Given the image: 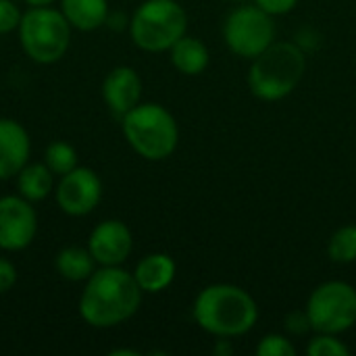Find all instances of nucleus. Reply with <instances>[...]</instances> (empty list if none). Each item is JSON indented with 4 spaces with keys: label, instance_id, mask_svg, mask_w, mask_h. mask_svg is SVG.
I'll return each instance as SVG.
<instances>
[{
    "label": "nucleus",
    "instance_id": "c85d7f7f",
    "mask_svg": "<svg viewBox=\"0 0 356 356\" xmlns=\"http://www.w3.org/2000/svg\"><path fill=\"white\" fill-rule=\"evenodd\" d=\"M111 356H140V353H136V350H129V348H117V350H113Z\"/></svg>",
    "mask_w": 356,
    "mask_h": 356
},
{
    "label": "nucleus",
    "instance_id": "20e7f679",
    "mask_svg": "<svg viewBox=\"0 0 356 356\" xmlns=\"http://www.w3.org/2000/svg\"><path fill=\"white\" fill-rule=\"evenodd\" d=\"M123 138L144 161H165L179 144V125L159 102H140L121 117Z\"/></svg>",
    "mask_w": 356,
    "mask_h": 356
},
{
    "label": "nucleus",
    "instance_id": "412c9836",
    "mask_svg": "<svg viewBox=\"0 0 356 356\" xmlns=\"http://www.w3.org/2000/svg\"><path fill=\"white\" fill-rule=\"evenodd\" d=\"M309 356H348L350 348L336 334H315L307 346Z\"/></svg>",
    "mask_w": 356,
    "mask_h": 356
},
{
    "label": "nucleus",
    "instance_id": "f3484780",
    "mask_svg": "<svg viewBox=\"0 0 356 356\" xmlns=\"http://www.w3.org/2000/svg\"><path fill=\"white\" fill-rule=\"evenodd\" d=\"M17 179L19 194L29 202H42L54 192V173L46 167V163H27Z\"/></svg>",
    "mask_w": 356,
    "mask_h": 356
},
{
    "label": "nucleus",
    "instance_id": "a878e982",
    "mask_svg": "<svg viewBox=\"0 0 356 356\" xmlns=\"http://www.w3.org/2000/svg\"><path fill=\"white\" fill-rule=\"evenodd\" d=\"M15 284H17V267L8 259L0 257V294L13 290Z\"/></svg>",
    "mask_w": 356,
    "mask_h": 356
},
{
    "label": "nucleus",
    "instance_id": "39448f33",
    "mask_svg": "<svg viewBox=\"0 0 356 356\" xmlns=\"http://www.w3.org/2000/svg\"><path fill=\"white\" fill-rule=\"evenodd\" d=\"M71 31L73 27L63 10L52 6H29L17 27L25 56L38 65H54L65 58L71 46Z\"/></svg>",
    "mask_w": 356,
    "mask_h": 356
},
{
    "label": "nucleus",
    "instance_id": "4be33fe9",
    "mask_svg": "<svg viewBox=\"0 0 356 356\" xmlns=\"http://www.w3.org/2000/svg\"><path fill=\"white\" fill-rule=\"evenodd\" d=\"M259 356H296V346L290 336L284 334H267L257 344Z\"/></svg>",
    "mask_w": 356,
    "mask_h": 356
},
{
    "label": "nucleus",
    "instance_id": "dca6fc26",
    "mask_svg": "<svg viewBox=\"0 0 356 356\" xmlns=\"http://www.w3.org/2000/svg\"><path fill=\"white\" fill-rule=\"evenodd\" d=\"M169 58H171V65L181 75H200L211 63L209 48L198 38L188 35V33L169 48Z\"/></svg>",
    "mask_w": 356,
    "mask_h": 356
},
{
    "label": "nucleus",
    "instance_id": "b1692460",
    "mask_svg": "<svg viewBox=\"0 0 356 356\" xmlns=\"http://www.w3.org/2000/svg\"><path fill=\"white\" fill-rule=\"evenodd\" d=\"M286 332L290 336H305L307 332H313L311 321L307 317V311H294L286 317Z\"/></svg>",
    "mask_w": 356,
    "mask_h": 356
},
{
    "label": "nucleus",
    "instance_id": "6e6552de",
    "mask_svg": "<svg viewBox=\"0 0 356 356\" xmlns=\"http://www.w3.org/2000/svg\"><path fill=\"white\" fill-rule=\"evenodd\" d=\"M223 40L229 52L252 60L275 42L273 15L265 13L257 4L238 6L225 17Z\"/></svg>",
    "mask_w": 356,
    "mask_h": 356
},
{
    "label": "nucleus",
    "instance_id": "2eb2a0df",
    "mask_svg": "<svg viewBox=\"0 0 356 356\" xmlns=\"http://www.w3.org/2000/svg\"><path fill=\"white\" fill-rule=\"evenodd\" d=\"M60 10L77 31L100 29L111 13L108 0H60Z\"/></svg>",
    "mask_w": 356,
    "mask_h": 356
},
{
    "label": "nucleus",
    "instance_id": "5701e85b",
    "mask_svg": "<svg viewBox=\"0 0 356 356\" xmlns=\"http://www.w3.org/2000/svg\"><path fill=\"white\" fill-rule=\"evenodd\" d=\"M23 13L13 0H0V35L17 31Z\"/></svg>",
    "mask_w": 356,
    "mask_h": 356
},
{
    "label": "nucleus",
    "instance_id": "a211bd4d",
    "mask_svg": "<svg viewBox=\"0 0 356 356\" xmlns=\"http://www.w3.org/2000/svg\"><path fill=\"white\" fill-rule=\"evenodd\" d=\"M54 269L56 273L73 284L86 282L94 271H96V261L90 254L88 246H67L63 250H58L56 259H54Z\"/></svg>",
    "mask_w": 356,
    "mask_h": 356
},
{
    "label": "nucleus",
    "instance_id": "7c9ffc66",
    "mask_svg": "<svg viewBox=\"0 0 356 356\" xmlns=\"http://www.w3.org/2000/svg\"><path fill=\"white\" fill-rule=\"evenodd\" d=\"M232 2H236V0H232Z\"/></svg>",
    "mask_w": 356,
    "mask_h": 356
},
{
    "label": "nucleus",
    "instance_id": "cd10ccee",
    "mask_svg": "<svg viewBox=\"0 0 356 356\" xmlns=\"http://www.w3.org/2000/svg\"><path fill=\"white\" fill-rule=\"evenodd\" d=\"M215 356H232L234 355V344H232V338H219L215 342V348H213Z\"/></svg>",
    "mask_w": 356,
    "mask_h": 356
},
{
    "label": "nucleus",
    "instance_id": "f257e3e1",
    "mask_svg": "<svg viewBox=\"0 0 356 356\" xmlns=\"http://www.w3.org/2000/svg\"><path fill=\"white\" fill-rule=\"evenodd\" d=\"M142 288L123 267H100L79 296L81 319L96 330H111L129 321L142 305Z\"/></svg>",
    "mask_w": 356,
    "mask_h": 356
},
{
    "label": "nucleus",
    "instance_id": "393cba45",
    "mask_svg": "<svg viewBox=\"0 0 356 356\" xmlns=\"http://www.w3.org/2000/svg\"><path fill=\"white\" fill-rule=\"evenodd\" d=\"M254 4L259 8H263L265 13H269V15L280 17V15L290 13L298 4V0H254Z\"/></svg>",
    "mask_w": 356,
    "mask_h": 356
},
{
    "label": "nucleus",
    "instance_id": "9b49d317",
    "mask_svg": "<svg viewBox=\"0 0 356 356\" xmlns=\"http://www.w3.org/2000/svg\"><path fill=\"white\" fill-rule=\"evenodd\" d=\"M88 250L100 267H121L134 250V234L127 223L119 219L100 221L90 238Z\"/></svg>",
    "mask_w": 356,
    "mask_h": 356
},
{
    "label": "nucleus",
    "instance_id": "1a4fd4ad",
    "mask_svg": "<svg viewBox=\"0 0 356 356\" xmlns=\"http://www.w3.org/2000/svg\"><path fill=\"white\" fill-rule=\"evenodd\" d=\"M54 200L65 215L86 217L96 211L102 200V179L94 169L77 165L73 171L58 177Z\"/></svg>",
    "mask_w": 356,
    "mask_h": 356
},
{
    "label": "nucleus",
    "instance_id": "aec40b11",
    "mask_svg": "<svg viewBox=\"0 0 356 356\" xmlns=\"http://www.w3.org/2000/svg\"><path fill=\"white\" fill-rule=\"evenodd\" d=\"M327 254L334 263L348 265L356 261V225H342L336 229L327 244Z\"/></svg>",
    "mask_w": 356,
    "mask_h": 356
},
{
    "label": "nucleus",
    "instance_id": "ddd939ff",
    "mask_svg": "<svg viewBox=\"0 0 356 356\" xmlns=\"http://www.w3.org/2000/svg\"><path fill=\"white\" fill-rule=\"evenodd\" d=\"M29 131L15 119H0V181L15 179L29 163Z\"/></svg>",
    "mask_w": 356,
    "mask_h": 356
},
{
    "label": "nucleus",
    "instance_id": "0eeeda50",
    "mask_svg": "<svg viewBox=\"0 0 356 356\" xmlns=\"http://www.w3.org/2000/svg\"><path fill=\"white\" fill-rule=\"evenodd\" d=\"M307 317L315 334H344L356 323V288L332 280L317 286L307 300Z\"/></svg>",
    "mask_w": 356,
    "mask_h": 356
},
{
    "label": "nucleus",
    "instance_id": "f03ea898",
    "mask_svg": "<svg viewBox=\"0 0 356 356\" xmlns=\"http://www.w3.org/2000/svg\"><path fill=\"white\" fill-rule=\"evenodd\" d=\"M198 327L215 338H238L259 321V305L240 286L211 284L202 288L192 307Z\"/></svg>",
    "mask_w": 356,
    "mask_h": 356
},
{
    "label": "nucleus",
    "instance_id": "423d86ee",
    "mask_svg": "<svg viewBox=\"0 0 356 356\" xmlns=\"http://www.w3.org/2000/svg\"><path fill=\"white\" fill-rule=\"evenodd\" d=\"M127 31L140 50L169 52L188 31V13L177 0H144L129 17Z\"/></svg>",
    "mask_w": 356,
    "mask_h": 356
},
{
    "label": "nucleus",
    "instance_id": "6ab92c4d",
    "mask_svg": "<svg viewBox=\"0 0 356 356\" xmlns=\"http://www.w3.org/2000/svg\"><path fill=\"white\" fill-rule=\"evenodd\" d=\"M44 163L46 167L54 173V175H65L69 171H73L77 165H79V159H77V150L65 142V140H54L46 146L44 150Z\"/></svg>",
    "mask_w": 356,
    "mask_h": 356
},
{
    "label": "nucleus",
    "instance_id": "f8f14e48",
    "mask_svg": "<svg viewBox=\"0 0 356 356\" xmlns=\"http://www.w3.org/2000/svg\"><path fill=\"white\" fill-rule=\"evenodd\" d=\"M102 98L115 117H123L142 100V77L134 67L119 65L102 79Z\"/></svg>",
    "mask_w": 356,
    "mask_h": 356
},
{
    "label": "nucleus",
    "instance_id": "9d476101",
    "mask_svg": "<svg viewBox=\"0 0 356 356\" xmlns=\"http://www.w3.org/2000/svg\"><path fill=\"white\" fill-rule=\"evenodd\" d=\"M38 234V213L33 202L21 194L0 196V250L21 252Z\"/></svg>",
    "mask_w": 356,
    "mask_h": 356
},
{
    "label": "nucleus",
    "instance_id": "4468645a",
    "mask_svg": "<svg viewBox=\"0 0 356 356\" xmlns=\"http://www.w3.org/2000/svg\"><path fill=\"white\" fill-rule=\"evenodd\" d=\"M177 273L175 261L165 252H150L142 257L134 269V277L144 294H159L167 290Z\"/></svg>",
    "mask_w": 356,
    "mask_h": 356
},
{
    "label": "nucleus",
    "instance_id": "7ed1b4c3",
    "mask_svg": "<svg viewBox=\"0 0 356 356\" xmlns=\"http://www.w3.org/2000/svg\"><path fill=\"white\" fill-rule=\"evenodd\" d=\"M305 73L307 52L296 42H273L252 58L248 69V88L259 100L277 102L298 88Z\"/></svg>",
    "mask_w": 356,
    "mask_h": 356
},
{
    "label": "nucleus",
    "instance_id": "c756f323",
    "mask_svg": "<svg viewBox=\"0 0 356 356\" xmlns=\"http://www.w3.org/2000/svg\"><path fill=\"white\" fill-rule=\"evenodd\" d=\"M27 6H50L54 0H23Z\"/></svg>",
    "mask_w": 356,
    "mask_h": 356
},
{
    "label": "nucleus",
    "instance_id": "bb28decb",
    "mask_svg": "<svg viewBox=\"0 0 356 356\" xmlns=\"http://www.w3.org/2000/svg\"><path fill=\"white\" fill-rule=\"evenodd\" d=\"M106 27H111V29H117V31H121V29H129V17L125 15V13H121V10H117V13H108V17H106V23H104Z\"/></svg>",
    "mask_w": 356,
    "mask_h": 356
}]
</instances>
